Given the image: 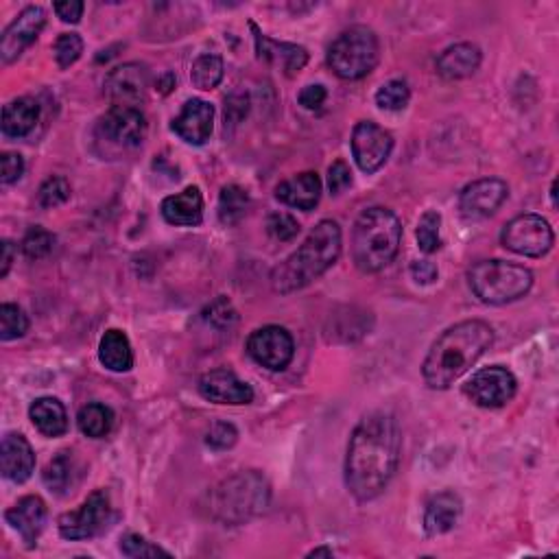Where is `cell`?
Here are the masks:
<instances>
[{
  "mask_svg": "<svg viewBox=\"0 0 559 559\" xmlns=\"http://www.w3.org/2000/svg\"><path fill=\"white\" fill-rule=\"evenodd\" d=\"M29 418L46 437H62L68 431V413L57 398L44 396L35 400L29 409Z\"/></svg>",
  "mask_w": 559,
  "mask_h": 559,
  "instance_id": "cell-27",
  "label": "cell"
},
{
  "mask_svg": "<svg viewBox=\"0 0 559 559\" xmlns=\"http://www.w3.org/2000/svg\"><path fill=\"white\" fill-rule=\"evenodd\" d=\"M271 485L256 470L239 472L221 481L208 496L210 516L225 525H241L269 507Z\"/></svg>",
  "mask_w": 559,
  "mask_h": 559,
  "instance_id": "cell-5",
  "label": "cell"
},
{
  "mask_svg": "<svg viewBox=\"0 0 559 559\" xmlns=\"http://www.w3.org/2000/svg\"><path fill=\"white\" fill-rule=\"evenodd\" d=\"M121 553L125 557H134V559H138V557H158V555L171 557L169 551H164V549H160V546L147 542L138 533L123 535V538H121Z\"/></svg>",
  "mask_w": 559,
  "mask_h": 559,
  "instance_id": "cell-41",
  "label": "cell"
},
{
  "mask_svg": "<svg viewBox=\"0 0 559 559\" xmlns=\"http://www.w3.org/2000/svg\"><path fill=\"white\" fill-rule=\"evenodd\" d=\"M44 27L46 11L42 7L31 5L22 9L18 18L5 29L3 38H0V59H3V64L16 62V59L40 38Z\"/></svg>",
  "mask_w": 559,
  "mask_h": 559,
  "instance_id": "cell-14",
  "label": "cell"
},
{
  "mask_svg": "<svg viewBox=\"0 0 559 559\" xmlns=\"http://www.w3.org/2000/svg\"><path fill=\"white\" fill-rule=\"evenodd\" d=\"M411 276L418 284H433L439 278V271L431 260H415L411 263Z\"/></svg>",
  "mask_w": 559,
  "mask_h": 559,
  "instance_id": "cell-48",
  "label": "cell"
},
{
  "mask_svg": "<svg viewBox=\"0 0 559 559\" xmlns=\"http://www.w3.org/2000/svg\"><path fill=\"white\" fill-rule=\"evenodd\" d=\"M70 199V184L66 177H49L42 186H40V193H38V201L42 208H57L66 204Z\"/></svg>",
  "mask_w": 559,
  "mask_h": 559,
  "instance_id": "cell-39",
  "label": "cell"
},
{
  "mask_svg": "<svg viewBox=\"0 0 559 559\" xmlns=\"http://www.w3.org/2000/svg\"><path fill=\"white\" fill-rule=\"evenodd\" d=\"M380 44L370 27L354 25L343 31L328 49V66L339 79L356 81L372 73L378 64Z\"/></svg>",
  "mask_w": 559,
  "mask_h": 559,
  "instance_id": "cell-7",
  "label": "cell"
},
{
  "mask_svg": "<svg viewBox=\"0 0 559 559\" xmlns=\"http://www.w3.org/2000/svg\"><path fill=\"white\" fill-rule=\"evenodd\" d=\"M239 442V431L230 422H214L206 435V444L212 450H230Z\"/></svg>",
  "mask_w": 559,
  "mask_h": 559,
  "instance_id": "cell-42",
  "label": "cell"
},
{
  "mask_svg": "<svg viewBox=\"0 0 559 559\" xmlns=\"http://www.w3.org/2000/svg\"><path fill=\"white\" fill-rule=\"evenodd\" d=\"M149 70L142 64H123L114 68L105 79V94L112 105L140 107L147 99Z\"/></svg>",
  "mask_w": 559,
  "mask_h": 559,
  "instance_id": "cell-16",
  "label": "cell"
},
{
  "mask_svg": "<svg viewBox=\"0 0 559 559\" xmlns=\"http://www.w3.org/2000/svg\"><path fill=\"white\" fill-rule=\"evenodd\" d=\"M29 330V317L16 304L0 306V339L14 341L25 337Z\"/></svg>",
  "mask_w": 559,
  "mask_h": 559,
  "instance_id": "cell-35",
  "label": "cell"
},
{
  "mask_svg": "<svg viewBox=\"0 0 559 559\" xmlns=\"http://www.w3.org/2000/svg\"><path fill=\"white\" fill-rule=\"evenodd\" d=\"M300 105L306 107V110H319L321 105L326 103L328 99V92L324 86H319V83H313V86H306L302 92H300Z\"/></svg>",
  "mask_w": 559,
  "mask_h": 559,
  "instance_id": "cell-47",
  "label": "cell"
},
{
  "mask_svg": "<svg viewBox=\"0 0 559 559\" xmlns=\"http://www.w3.org/2000/svg\"><path fill=\"white\" fill-rule=\"evenodd\" d=\"M147 136V118L140 107L112 105L97 123V140L107 149L129 151L142 145Z\"/></svg>",
  "mask_w": 559,
  "mask_h": 559,
  "instance_id": "cell-8",
  "label": "cell"
},
{
  "mask_svg": "<svg viewBox=\"0 0 559 559\" xmlns=\"http://www.w3.org/2000/svg\"><path fill=\"white\" fill-rule=\"evenodd\" d=\"M321 197V180L315 171H304L276 188V199L291 208L311 212Z\"/></svg>",
  "mask_w": 559,
  "mask_h": 559,
  "instance_id": "cell-24",
  "label": "cell"
},
{
  "mask_svg": "<svg viewBox=\"0 0 559 559\" xmlns=\"http://www.w3.org/2000/svg\"><path fill=\"white\" fill-rule=\"evenodd\" d=\"M481 49L472 42H459L437 57V73L446 81H459L468 79L477 73L481 66Z\"/></svg>",
  "mask_w": 559,
  "mask_h": 559,
  "instance_id": "cell-23",
  "label": "cell"
},
{
  "mask_svg": "<svg viewBox=\"0 0 559 559\" xmlns=\"http://www.w3.org/2000/svg\"><path fill=\"white\" fill-rule=\"evenodd\" d=\"M249 204H252V201H249L245 188L236 184L223 186L219 195V221L223 225L241 223L249 210Z\"/></svg>",
  "mask_w": 559,
  "mask_h": 559,
  "instance_id": "cell-30",
  "label": "cell"
},
{
  "mask_svg": "<svg viewBox=\"0 0 559 559\" xmlns=\"http://www.w3.org/2000/svg\"><path fill=\"white\" fill-rule=\"evenodd\" d=\"M0 470L14 483H25L35 470V453L25 435L7 433L0 444Z\"/></svg>",
  "mask_w": 559,
  "mask_h": 559,
  "instance_id": "cell-20",
  "label": "cell"
},
{
  "mask_svg": "<svg viewBox=\"0 0 559 559\" xmlns=\"http://www.w3.org/2000/svg\"><path fill=\"white\" fill-rule=\"evenodd\" d=\"M55 247V234L44 230L42 225H33V228L25 234L22 239V254H25L29 260H40L46 258Z\"/></svg>",
  "mask_w": 559,
  "mask_h": 559,
  "instance_id": "cell-36",
  "label": "cell"
},
{
  "mask_svg": "<svg viewBox=\"0 0 559 559\" xmlns=\"http://www.w3.org/2000/svg\"><path fill=\"white\" fill-rule=\"evenodd\" d=\"M223 59L214 53H204L195 59L190 81L199 90H214L223 79Z\"/></svg>",
  "mask_w": 559,
  "mask_h": 559,
  "instance_id": "cell-31",
  "label": "cell"
},
{
  "mask_svg": "<svg viewBox=\"0 0 559 559\" xmlns=\"http://www.w3.org/2000/svg\"><path fill=\"white\" fill-rule=\"evenodd\" d=\"M5 520L11 529L20 533L22 542L31 549L46 525V503L40 496L20 498L14 507L5 511Z\"/></svg>",
  "mask_w": 559,
  "mask_h": 559,
  "instance_id": "cell-21",
  "label": "cell"
},
{
  "mask_svg": "<svg viewBox=\"0 0 559 559\" xmlns=\"http://www.w3.org/2000/svg\"><path fill=\"white\" fill-rule=\"evenodd\" d=\"M77 424H79V431L86 437L101 439L112 431L114 413L110 407H105L101 402H88L86 407H81L77 415Z\"/></svg>",
  "mask_w": 559,
  "mask_h": 559,
  "instance_id": "cell-29",
  "label": "cell"
},
{
  "mask_svg": "<svg viewBox=\"0 0 559 559\" xmlns=\"http://www.w3.org/2000/svg\"><path fill=\"white\" fill-rule=\"evenodd\" d=\"M53 9H55L57 18H62V22L77 25L83 16V9H86V5H83L81 0H62V3H55Z\"/></svg>",
  "mask_w": 559,
  "mask_h": 559,
  "instance_id": "cell-46",
  "label": "cell"
},
{
  "mask_svg": "<svg viewBox=\"0 0 559 559\" xmlns=\"http://www.w3.org/2000/svg\"><path fill=\"white\" fill-rule=\"evenodd\" d=\"M22 173H25V160H22L20 153L7 151L0 156V182L5 186L18 182Z\"/></svg>",
  "mask_w": 559,
  "mask_h": 559,
  "instance_id": "cell-44",
  "label": "cell"
},
{
  "mask_svg": "<svg viewBox=\"0 0 559 559\" xmlns=\"http://www.w3.org/2000/svg\"><path fill=\"white\" fill-rule=\"evenodd\" d=\"M247 354L271 372H282L295 356V341L291 332L282 326H263L247 339Z\"/></svg>",
  "mask_w": 559,
  "mask_h": 559,
  "instance_id": "cell-12",
  "label": "cell"
},
{
  "mask_svg": "<svg viewBox=\"0 0 559 559\" xmlns=\"http://www.w3.org/2000/svg\"><path fill=\"white\" fill-rule=\"evenodd\" d=\"M494 330L481 319L450 326L437 337L422 363L424 383L431 389H448L492 348Z\"/></svg>",
  "mask_w": 559,
  "mask_h": 559,
  "instance_id": "cell-2",
  "label": "cell"
},
{
  "mask_svg": "<svg viewBox=\"0 0 559 559\" xmlns=\"http://www.w3.org/2000/svg\"><path fill=\"white\" fill-rule=\"evenodd\" d=\"M343 236L337 221H321L306 236L295 252L271 271V287L276 293L289 295L315 282L337 263L341 256Z\"/></svg>",
  "mask_w": 559,
  "mask_h": 559,
  "instance_id": "cell-3",
  "label": "cell"
},
{
  "mask_svg": "<svg viewBox=\"0 0 559 559\" xmlns=\"http://www.w3.org/2000/svg\"><path fill=\"white\" fill-rule=\"evenodd\" d=\"M300 223H297L295 217L287 212H271L267 219V232L273 236L276 241L289 243L293 241L297 234H300Z\"/></svg>",
  "mask_w": 559,
  "mask_h": 559,
  "instance_id": "cell-40",
  "label": "cell"
},
{
  "mask_svg": "<svg viewBox=\"0 0 559 559\" xmlns=\"http://www.w3.org/2000/svg\"><path fill=\"white\" fill-rule=\"evenodd\" d=\"M199 394L214 404H252L254 389L228 367H217L199 378Z\"/></svg>",
  "mask_w": 559,
  "mask_h": 559,
  "instance_id": "cell-17",
  "label": "cell"
},
{
  "mask_svg": "<svg viewBox=\"0 0 559 559\" xmlns=\"http://www.w3.org/2000/svg\"><path fill=\"white\" fill-rule=\"evenodd\" d=\"M516 391L518 380L503 365H492L485 367V370H479L468 380L466 387H463V394L483 409L505 407L507 402L514 400Z\"/></svg>",
  "mask_w": 559,
  "mask_h": 559,
  "instance_id": "cell-11",
  "label": "cell"
},
{
  "mask_svg": "<svg viewBox=\"0 0 559 559\" xmlns=\"http://www.w3.org/2000/svg\"><path fill=\"white\" fill-rule=\"evenodd\" d=\"M173 88H175V77H173L171 73H166V75L158 81V90H160L162 94H169Z\"/></svg>",
  "mask_w": 559,
  "mask_h": 559,
  "instance_id": "cell-50",
  "label": "cell"
},
{
  "mask_svg": "<svg viewBox=\"0 0 559 559\" xmlns=\"http://www.w3.org/2000/svg\"><path fill=\"white\" fill-rule=\"evenodd\" d=\"M40 121V105L31 97H20L5 105L3 134L7 138H25Z\"/></svg>",
  "mask_w": 559,
  "mask_h": 559,
  "instance_id": "cell-26",
  "label": "cell"
},
{
  "mask_svg": "<svg viewBox=\"0 0 559 559\" xmlns=\"http://www.w3.org/2000/svg\"><path fill=\"white\" fill-rule=\"evenodd\" d=\"M400 450L402 437L394 415L376 411L354 426L346 457V485L356 501H374L385 492L398 470Z\"/></svg>",
  "mask_w": 559,
  "mask_h": 559,
  "instance_id": "cell-1",
  "label": "cell"
},
{
  "mask_svg": "<svg viewBox=\"0 0 559 559\" xmlns=\"http://www.w3.org/2000/svg\"><path fill=\"white\" fill-rule=\"evenodd\" d=\"M501 243L518 256L542 258L551 252L555 234L551 223L542 219L540 214H520L503 228Z\"/></svg>",
  "mask_w": 559,
  "mask_h": 559,
  "instance_id": "cell-9",
  "label": "cell"
},
{
  "mask_svg": "<svg viewBox=\"0 0 559 559\" xmlns=\"http://www.w3.org/2000/svg\"><path fill=\"white\" fill-rule=\"evenodd\" d=\"M439 228H442V214L437 210H426L415 230V239L424 254H435L442 247V239H439Z\"/></svg>",
  "mask_w": 559,
  "mask_h": 559,
  "instance_id": "cell-34",
  "label": "cell"
},
{
  "mask_svg": "<svg viewBox=\"0 0 559 559\" xmlns=\"http://www.w3.org/2000/svg\"><path fill=\"white\" fill-rule=\"evenodd\" d=\"M214 127V107L204 99L184 103L180 116L173 121V132L188 145H204L210 140Z\"/></svg>",
  "mask_w": 559,
  "mask_h": 559,
  "instance_id": "cell-19",
  "label": "cell"
},
{
  "mask_svg": "<svg viewBox=\"0 0 559 559\" xmlns=\"http://www.w3.org/2000/svg\"><path fill=\"white\" fill-rule=\"evenodd\" d=\"M204 319L206 324L217 328V330H230L236 321H239V313L232 306V302L225 295H219L217 300L206 306L204 311Z\"/></svg>",
  "mask_w": 559,
  "mask_h": 559,
  "instance_id": "cell-37",
  "label": "cell"
},
{
  "mask_svg": "<svg viewBox=\"0 0 559 559\" xmlns=\"http://www.w3.org/2000/svg\"><path fill=\"white\" fill-rule=\"evenodd\" d=\"M509 197V186L498 177H485L468 184L459 193V210L466 219H487L501 208Z\"/></svg>",
  "mask_w": 559,
  "mask_h": 559,
  "instance_id": "cell-15",
  "label": "cell"
},
{
  "mask_svg": "<svg viewBox=\"0 0 559 559\" xmlns=\"http://www.w3.org/2000/svg\"><path fill=\"white\" fill-rule=\"evenodd\" d=\"M411 101V90L407 81L402 79H391L383 88L376 92V105L385 112H400Z\"/></svg>",
  "mask_w": 559,
  "mask_h": 559,
  "instance_id": "cell-33",
  "label": "cell"
},
{
  "mask_svg": "<svg viewBox=\"0 0 559 559\" xmlns=\"http://www.w3.org/2000/svg\"><path fill=\"white\" fill-rule=\"evenodd\" d=\"M162 217L177 228H195L204 221V197L197 186H188L182 193L162 201Z\"/></svg>",
  "mask_w": 559,
  "mask_h": 559,
  "instance_id": "cell-22",
  "label": "cell"
},
{
  "mask_svg": "<svg viewBox=\"0 0 559 559\" xmlns=\"http://www.w3.org/2000/svg\"><path fill=\"white\" fill-rule=\"evenodd\" d=\"M249 112V94L243 90H236L232 92L228 99H225V132H228V127H236L239 123H243V118Z\"/></svg>",
  "mask_w": 559,
  "mask_h": 559,
  "instance_id": "cell-43",
  "label": "cell"
},
{
  "mask_svg": "<svg viewBox=\"0 0 559 559\" xmlns=\"http://www.w3.org/2000/svg\"><path fill=\"white\" fill-rule=\"evenodd\" d=\"M472 293L483 304L503 306L518 302L533 287V273L516 263L505 260H483L468 271Z\"/></svg>",
  "mask_w": 559,
  "mask_h": 559,
  "instance_id": "cell-6",
  "label": "cell"
},
{
  "mask_svg": "<svg viewBox=\"0 0 559 559\" xmlns=\"http://www.w3.org/2000/svg\"><path fill=\"white\" fill-rule=\"evenodd\" d=\"M70 477H73V457H70V453H59L55 459L46 463L42 472L44 485L55 494H62L64 490H68Z\"/></svg>",
  "mask_w": 559,
  "mask_h": 559,
  "instance_id": "cell-32",
  "label": "cell"
},
{
  "mask_svg": "<svg viewBox=\"0 0 559 559\" xmlns=\"http://www.w3.org/2000/svg\"><path fill=\"white\" fill-rule=\"evenodd\" d=\"M402 243V223L389 208H367L352 232V258L363 273L385 269Z\"/></svg>",
  "mask_w": 559,
  "mask_h": 559,
  "instance_id": "cell-4",
  "label": "cell"
},
{
  "mask_svg": "<svg viewBox=\"0 0 559 559\" xmlns=\"http://www.w3.org/2000/svg\"><path fill=\"white\" fill-rule=\"evenodd\" d=\"M352 186V173L348 169V164L343 160H337L328 169V188L332 195H341L343 190Z\"/></svg>",
  "mask_w": 559,
  "mask_h": 559,
  "instance_id": "cell-45",
  "label": "cell"
},
{
  "mask_svg": "<svg viewBox=\"0 0 559 559\" xmlns=\"http://www.w3.org/2000/svg\"><path fill=\"white\" fill-rule=\"evenodd\" d=\"M112 503L105 490L92 492L79 509L59 518V535L66 540H90L99 535L110 522Z\"/></svg>",
  "mask_w": 559,
  "mask_h": 559,
  "instance_id": "cell-10",
  "label": "cell"
},
{
  "mask_svg": "<svg viewBox=\"0 0 559 559\" xmlns=\"http://www.w3.org/2000/svg\"><path fill=\"white\" fill-rule=\"evenodd\" d=\"M308 557H332V551L326 549V546H321V549H315L308 553Z\"/></svg>",
  "mask_w": 559,
  "mask_h": 559,
  "instance_id": "cell-51",
  "label": "cell"
},
{
  "mask_svg": "<svg viewBox=\"0 0 559 559\" xmlns=\"http://www.w3.org/2000/svg\"><path fill=\"white\" fill-rule=\"evenodd\" d=\"M99 359L110 372H129L134 367V352L123 330H107L99 343Z\"/></svg>",
  "mask_w": 559,
  "mask_h": 559,
  "instance_id": "cell-28",
  "label": "cell"
},
{
  "mask_svg": "<svg viewBox=\"0 0 559 559\" xmlns=\"http://www.w3.org/2000/svg\"><path fill=\"white\" fill-rule=\"evenodd\" d=\"M53 53L59 68H70L83 53V40L77 33H62L53 46Z\"/></svg>",
  "mask_w": 559,
  "mask_h": 559,
  "instance_id": "cell-38",
  "label": "cell"
},
{
  "mask_svg": "<svg viewBox=\"0 0 559 559\" xmlns=\"http://www.w3.org/2000/svg\"><path fill=\"white\" fill-rule=\"evenodd\" d=\"M463 511V503L455 492H439L424 509V531L426 535H444L457 525Z\"/></svg>",
  "mask_w": 559,
  "mask_h": 559,
  "instance_id": "cell-25",
  "label": "cell"
},
{
  "mask_svg": "<svg viewBox=\"0 0 559 559\" xmlns=\"http://www.w3.org/2000/svg\"><path fill=\"white\" fill-rule=\"evenodd\" d=\"M249 27H252V31H254L258 59H263V62L280 68L287 77L297 75L308 64V51L304 49V46L271 40L269 35H265L254 25V22Z\"/></svg>",
  "mask_w": 559,
  "mask_h": 559,
  "instance_id": "cell-18",
  "label": "cell"
},
{
  "mask_svg": "<svg viewBox=\"0 0 559 559\" xmlns=\"http://www.w3.org/2000/svg\"><path fill=\"white\" fill-rule=\"evenodd\" d=\"M394 151V136L374 121L356 123L352 132V156L359 169L367 175L383 169Z\"/></svg>",
  "mask_w": 559,
  "mask_h": 559,
  "instance_id": "cell-13",
  "label": "cell"
},
{
  "mask_svg": "<svg viewBox=\"0 0 559 559\" xmlns=\"http://www.w3.org/2000/svg\"><path fill=\"white\" fill-rule=\"evenodd\" d=\"M14 256H16L14 243L11 241L0 243V278H7L11 265H14Z\"/></svg>",
  "mask_w": 559,
  "mask_h": 559,
  "instance_id": "cell-49",
  "label": "cell"
}]
</instances>
